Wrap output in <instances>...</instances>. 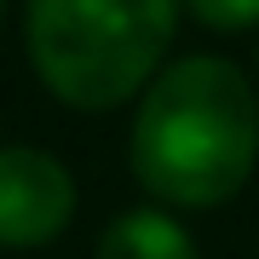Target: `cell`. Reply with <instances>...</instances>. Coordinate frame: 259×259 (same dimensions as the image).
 Returning a JSON list of instances; mask_svg holds the SVG:
<instances>
[{
	"instance_id": "1",
	"label": "cell",
	"mask_w": 259,
	"mask_h": 259,
	"mask_svg": "<svg viewBox=\"0 0 259 259\" xmlns=\"http://www.w3.org/2000/svg\"><path fill=\"white\" fill-rule=\"evenodd\" d=\"M133 179L161 207L207 213L236 202L259 161V93L231 58H173L139 93L127 133Z\"/></svg>"
},
{
	"instance_id": "2",
	"label": "cell",
	"mask_w": 259,
	"mask_h": 259,
	"mask_svg": "<svg viewBox=\"0 0 259 259\" xmlns=\"http://www.w3.org/2000/svg\"><path fill=\"white\" fill-rule=\"evenodd\" d=\"M179 0H29V69L64 110H121L167 69Z\"/></svg>"
},
{
	"instance_id": "3",
	"label": "cell",
	"mask_w": 259,
	"mask_h": 259,
	"mask_svg": "<svg viewBox=\"0 0 259 259\" xmlns=\"http://www.w3.org/2000/svg\"><path fill=\"white\" fill-rule=\"evenodd\" d=\"M75 219V179L40 144H0V248H47Z\"/></svg>"
},
{
	"instance_id": "4",
	"label": "cell",
	"mask_w": 259,
	"mask_h": 259,
	"mask_svg": "<svg viewBox=\"0 0 259 259\" xmlns=\"http://www.w3.org/2000/svg\"><path fill=\"white\" fill-rule=\"evenodd\" d=\"M98 259H196V236L173 207H127L104 225Z\"/></svg>"
},
{
	"instance_id": "5",
	"label": "cell",
	"mask_w": 259,
	"mask_h": 259,
	"mask_svg": "<svg viewBox=\"0 0 259 259\" xmlns=\"http://www.w3.org/2000/svg\"><path fill=\"white\" fill-rule=\"evenodd\" d=\"M190 18L213 29V35H242V29H259V0H185Z\"/></svg>"
},
{
	"instance_id": "6",
	"label": "cell",
	"mask_w": 259,
	"mask_h": 259,
	"mask_svg": "<svg viewBox=\"0 0 259 259\" xmlns=\"http://www.w3.org/2000/svg\"><path fill=\"white\" fill-rule=\"evenodd\" d=\"M0 18H6V0H0Z\"/></svg>"
},
{
	"instance_id": "7",
	"label": "cell",
	"mask_w": 259,
	"mask_h": 259,
	"mask_svg": "<svg viewBox=\"0 0 259 259\" xmlns=\"http://www.w3.org/2000/svg\"><path fill=\"white\" fill-rule=\"evenodd\" d=\"M253 69H259V58H253Z\"/></svg>"
}]
</instances>
